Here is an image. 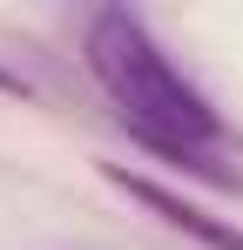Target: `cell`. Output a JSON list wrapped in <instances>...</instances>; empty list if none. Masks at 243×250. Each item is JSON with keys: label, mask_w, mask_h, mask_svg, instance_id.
<instances>
[{"label": "cell", "mask_w": 243, "mask_h": 250, "mask_svg": "<svg viewBox=\"0 0 243 250\" xmlns=\"http://www.w3.org/2000/svg\"><path fill=\"white\" fill-rule=\"evenodd\" d=\"M88 75L108 95V108H115L156 156L196 169V176L223 183V189H237V176L216 169V156H209L216 135H223V115H216L209 95L162 54V41L128 7H101V14L88 21Z\"/></svg>", "instance_id": "1"}, {"label": "cell", "mask_w": 243, "mask_h": 250, "mask_svg": "<svg viewBox=\"0 0 243 250\" xmlns=\"http://www.w3.org/2000/svg\"><path fill=\"white\" fill-rule=\"evenodd\" d=\"M101 176L115 183L122 196H135L142 209H156L169 230L196 237L202 250H243V223H230V216H209L196 196H182V189H169V183H156V176H142V169H128V163H101Z\"/></svg>", "instance_id": "2"}]
</instances>
